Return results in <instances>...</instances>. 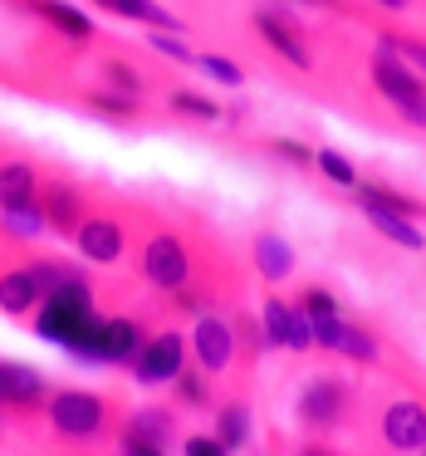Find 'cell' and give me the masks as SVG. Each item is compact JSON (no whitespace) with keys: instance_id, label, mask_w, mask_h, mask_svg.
Returning a JSON list of instances; mask_svg holds the SVG:
<instances>
[{"instance_id":"obj_1","label":"cell","mask_w":426,"mask_h":456,"mask_svg":"<svg viewBox=\"0 0 426 456\" xmlns=\"http://www.w3.org/2000/svg\"><path fill=\"white\" fill-rule=\"evenodd\" d=\"M30 324H35V334H40L44 344H60L69 358L93 363V344H99L103 314H99V289H93L89 270L79 265L69 280H60V285L35 305Z\"/></svg>"},{"instance_id":"obj_2","label":"cell","mask_w":426,"mask_h":456,"mask_svg":"<svg viewBox=\"0 0 426 456\" xmlns=\"http://www.w3.org/2000/svg\"><path fill=\"white\" fill-rule=\"evenodd\" d=\"M54 442L64 446H99L113 442L123 422V403L118 393H99V387H50V403H44Z\"/></svg>"},{"instance_id":"obj_3","label":"cell","mask_w":426,"mask_h":456,"mask_svg":"<svg viewBox=\"0 0 426 456\" xmlns=\"http://www.w3.org/2000/svg\"><path fill=\"white\" fill-rule=\"evenodd\" d=\"M353 403H358V387L343 373H314L294 397V422L309 436H334L353 417Z\"/></svg>"},{"instance_id":"obj_4","label":"cell","mask_w":426,"mask_h":456,"mask_svg":"<svg viewBox=\"0 0 426 456\" xmlns=\"http://www.w3.org/2000/svg\"><path fill=\"white\" fill-rule=\"evenodd\" d=\"M367 79H373V89L397 109V118L426 133V79L412 74V64H406L392 45H377V54L367 60Z\"/></svg>"},{"instance_id":"obj_5","label":"cell","mask_w":426,"mask_h":456,"mask_svg":"<svg viewBox=\"0 0 426 456\" xmlns=\"http://www.w3.org/2000/svg\"><path fill=\"white\" fill-rule=\"evenodd\" d=\"M138 275L148 280L152 289L172 295V289H181L191 275H197V256H191V246L177 236V231H152V236L138 246Z\"/></svg>"},{"instance_id":"obj_6","label":"cell","mask_w":426,"mask_h":456,"mask_svg":"<svg viewBox=\"0 0 426 456\" xmlns=\"http://www.w3.org/2000/svg\"><path fill=\"white\" fill-rule=\"evenodd\" d=\"M69 240H74V250H79L89 265H118L123 250H128V221H123L118 211L89 207Z\"/></svg>"},{"instance_id":"obj_7","label":"cell","mask_w":426,"mask_h":456,"mask_svg":"<svg viewBox=\"0 0 426 456\" xmlns=\"http://www.w3.org/2000/svg\"><path fill=\"white\" fill-rule=\"evenodd\" d=\"M113 442L128 456H162L172 442H177V403L172 407H138L118 422Z\"/></svg>"},{"instance_id":"obj_8","label":"cell","mask_w":426,"mask_h":456,"mask_svg":"<svg viewBox=\"0 0 426 456\" xmlns=\"http://www.w3.org/2000/svg\"><path fill=\"white\" fill-rule=\"evenodd\" d=\"M187 354L197 358L211 378L226 373V368L236 363V324H230V314H221V309H201L197 329L187 334Z\"/></svg>"},{"instance_id":"obj_9","label":"cell","mask_w":426,"mask_h":456,"mask_svg":"<svg viewBox=\"0 0 426 456\" xmlns=\"http://www.w3.org/2000/svg\"><path fill=\"white\" fill-rule=\"evenodd\" d=\"M40 211H44V231L69 240L74 226L84 221V211H89V197H84V187L69 182L64 172H44L40 177Z\"/></svg>"},{"instance_id":"obj_10","label":"cell","mask_w":426,"mask_h":456,"mask_svg":"<svg viewBox=\"0 0 426 456\" xmlns=\"http://www.w3.org/2000/svg\"><path fill=\"white\" fill-rule=\"evenodd\" d=\"M250 25H255V35H260V40H265L285 64H294V69H314V54H309L304 25H299L294 15L285 11V5H260V11L250 15Z\"/></svg>"},{"instance_id":"obj_11","label":"cell","mask_w":426,"mask_h":456,"mask_svg":"<svg viewBox=\"0 0 426 456\" xmlns=\"http://www.w3.org/2000/svg\"><path fill=\"white\" fill-rule=\"evenodd\" d=\"M187 363V334L181 329H157V334L142 338L138 358H133V378L142 387H157V383H172V373Z\"/></svg>"},{"instance_id":"obj_12","label":"cell","mask_w":426,"mask_h":456,"mask_svg":"<svg viewBox=\"0 0 426 456\" xmlns=\"http://www.w3.org/2000/svg\"><path fill=\"white\" fill-rule=\"evenodd\" d=\"M50 378L40 373L35 363H20V358H0V407L5 412H44V403H50Z\"/></svg>"},{"instance_id":"obj_13","label":"cell","mask_w":426,"mask_h":456,"mask_svg":"<svg viewBox=\"0 0 426 456\" xmlns=\"http://www.w3.org/2000/svg\"><path fill=\"white\" fill-rule=\"evenodd\" d=\"M142 338H148V319L138 314H109L99 324V344H93V363L103 368H128L138 358Z\"/></svg>"},{"instance_id":"obj_14","label":"cell","mask_w":426,"mask_h":456,"mask_svg":"<svg viewBox=\"0 0 426 456\" xmlns=\"http://www.w3.org/2000/svg\"><path fill=\"white\" fill-rule=\"evenodd\" d=\"M382 446L392 452H422L426 446V403L422 397H397L382 407Z\"/></svg>"},{"instance_id":"obj_15","label":"cell","mask_w":426,"mask_h":456,"mask_svg":"<svg viewBox=\"0 0 426 456\" xmlns=\"http://www.w3.org/2000/svg\"><path fill=\"white\" fill-rule=\"evenodd\" d=\"M40 177L44 167L35 158H0V211L35 207L40 201Z\"/></svg>"},{"instance_id":"obj_16","label":"cell","mask_w":426,"mask_h":456,"mask_svg":"<svg viewBox=\"0 0 426 456\" xmlns=\"http://www.w3.org/2000/svg\"><path fill=\"white\" fill-rule=\"evenodd\" d=\"M25 11L40 15L54 35H64V40H74V45L93 40V20L79 11V5H69V0H25Z\"/></svg>"},{"instance_id":"obj_17","label":"cell","mask_w":426,"mask_h":456,"mask_svg":"<svg viewBox=\"0 0 426 456\" xmlns=\"http://www.w3.org/2000/svg\"><path fill=\"white\" fill-rule=\"evenodd\" d=\"M40 299H44V289L35 285L30 265H5V270H0V314L30 319Z\"/></svg>"},{"instance_id":"obj_18","label":"cell","mask_w":426,"mask_h":456,"mask_svg":"<svg viewBox=\"0 0 426 456\" xmlns=\"http://www.w3.org/2000/svg\"><path fill=\"white\" fill-rule=\"evenodd\" d=\"M250 260H255L260 280H269V285H279V280L294 275V246H289L279 231H255V240H250Z\"/></svg>"},{"instance_id":"obj_19","label":"cell","mask_w":426,"mask_h":456,"mask_svg":"<svg viewBox=\"0 0 426 456\" xmlns=\"http://www.w3.org/2000/svg\"><path fill=\"white\" fill-rule=\"evenodd\" d=\"M353 201H358L363 211H392V216H406V221H422V216H426V201L406 197V191L387 187V182H363V177H358Z\"/></svg>"},{"instance_id":"obj_20","label":"cell","mask_w":426,"mask_h":456,"mask_svg":"<svg viewBox=\"0 0 426 456\" xmlns=\"http://www.w3.org/2000/svg\"><path fill=\"white\" fill-rule=\"evenodd\" d=\"M79 109L93 113V118L103 123H118V128H133V123H142V99H133V94H118V89H89L79 94Z\"/></svg>"},{"instance_id":"obj_21","label":"cell","mask_w":426,"mask_h":456,"mask_svg":"<svg viewBox=\"0 0 426 456\" xmlns=\"http://www.w3.org/2000/svg\"><path fill=\"white\" fill-rule=\"evenodd\" d=\"M89 5L118 15V20H138V25H148V30H177L181 35V20L172 11H162L157 0H89Z\"/></svg>"},{"instance_id":"obj_22","label":"cell","mask_w":426,"mask_h":456,"mask_svg":"<svg viewBox=\"0 0 426 456\" xmlns=\"http://www.w3.org/2000/svg\"><path fill=\"white\" fill-rule=\"evenodd\" d=\"M172 403H177V407H191V412H206V407L216 403L206 368H201V363H181L177 373H172Z\"/></svg>"},{"instance_id":"obj_23","label":"cell","mask_w":426,"mask_h":456,"mask_svg":"<svg viewBox=\"0 0 426 456\" xmlns=\"http://www.w3.org/2000/svg\"><path fill=\"white\" fill-rule=\"evenodd\" d=\"M216 436H221V446L226 452H245L250 446V403L245 397H226V403L216 407Z\"/></svg>"},{"instance_id":"obj_24","label":"cell","mask_w":426,"mask_h":456,"mask_svg":"<svg viewBox=\"0 0 426 456\" xmlns=\"http://www.w3.org/2000/svg\"><path fill=\"white\" fill-rule=\"evenodd\" d=\"M167 109H172V118H191V123H221L226 118V103L206 99V94H197V89H172Z\"/></svg>"},{"instance_id":"obj_25","label":"cell","mask_w":426,"mask_h":456,"mask_svg":"<svg viewBox=\"0 0 426 456\" xmlns=\"http://www.w3.org/2000/svg\"><path fill=\"white\" fill-rule=\"evenodd\" d=\"M363 216H367V226H373L382 240H392V246H402V250H422L426 246V236L406 216H392V211H363Z\"/></svg>"},{"instance_id":"obj_26","label":"cell","mask_w":426,"mask_h":456,"mask_svg":"<svg viewBox=\"0 0 426 456\" xmlns=\"http://www.w3.org/2000/svg\"><path fill=\"white\" fill-rule=\"evenodd\" d=\"M99 84H103V89H118V94H133V99L148 94V79H142L128 60H118V54H103V60H99Z\"/></svg>"},{"instance_id":"obj_27","label":"cell","mask_w":426,"mask_h":456,"mask_svg":"<svg viewBox=\"0 0 426 456\" xmlns=\"http://www.w3.org/2000/svg\"><path fill=\"white\" fill-rule=\"evenodd\" d=\"M289 319H294V305L279 295H265V305H260V329H265V348H285L289 338Z\"/></svg>"},{"instance_id":"obj_28","label":"cell","mask_w":426,"mask_h":456,"mask_svg":"<svg viewBox=\"0 0 426 456\" xmlns=\"http://www.w3.org/2000/svg\"><path fill=\"white\" fill-rule=\"evenodd\" d=\"M314 167L324 172V177L334 182V187H343V191H353V187H358V167L343 158V152H334V148H318V152H314Z\"/></svg>"},{"instance_id":"obj_29","label":"cell","mask_w":426,"mask_h":456,"mask_svg":"<svg viewBox=\"0 0 426 456\" xmlns=\"http://www.w3.org/2000/svg\"><path fill=\"white\" fill-rule=\"evenodd\" d=\"M294 305L304 309L309 319H328V314H343V305H338V295L328 285H304L294 295Z\"/></svg>"},{"instance_id":"obj_30","label":"cell","mask_w":426,"mask_h":456,"mask_svg":"<svg viewBox=\"0 0 426 456\" xmlns=\"http://www.w3.org/2000/svg\"><path fill=\"white\" fill-rule=\"evenodd\" d=\"M148 50L162 54V60H172V64H197V50H191L177 30H148Z\"/></svg>"},{"instance_id":"obj_31","label":"cell","mask_w":426,"mask_h":456,"mask_svg":"<svg viewBox=\"0 0 426 456\" xmlns=\"http://www.w3.org/2000/svg\"><path fill=\"white\" fill-rule=\"evenodd\" d=\"M191 69H201L206 79L226 84V89H240V84H245V69H240L236 60H226V54H197V64H191Z\"/></svg>"},{"instance_id":"obj_32","label":"cell","mask_w":426,"mask_h":456,"mask_svg":"<svg viewBox=\"0 0 426 456\" xmlns=\"http://www.w3.org/2000/svg\"><path fill=\"white\" fill-rule=\"evenodd\" d=\"M265 148H269V158L289 162V167H299V172L314 167V148H309V142H299V138H269Z\"/></svg>"},{"instance_id":"obj_33","label":"cell","mask_w":426,"mask_h":456,"mask_svg":"<svg viewBox=\"0 0 426 456\" xmlns=\"http://www.w3.org/2000/svg\"><path fill=\"white\" fill-rule=\"evenodd\" d=\"M181 452H191V456H226V446H221L216 432H191V436H181Z\"/></svg>"},{"instance_id":"obj_34","label":"cell","mask_w":426,"mask_h":456,"mask_svg":"<svg viewBox=\"0 0 426 456\" xmlns=\"http://www.w3.org/2000/svg\"><path fill=\"white\" fill-rule=\"evenodd\" d=\"M373 5H382V11H406V0H373Z\"/></svg>"},{"instance_id":"obj_35","label":"cell","mask_w":426,"mask_h":456,"mask_svg":"<svg viewBox=\"0 0 426 456\" xmlns=\"http://www.w3.org/2000/svg\"><path fill=\"white\" fill-rule=\"evenodd\" d=\"M0 427H5V407H0Z\"/></svg>"},{"instance_id":"obj_36","label":"cell","mask_w":426,"mask_h":456,"mask_svg":"<svg viewBox=\"0 0 426 456\" xmlns=\"http://www.w3.org/2000/svg\"><path fill=\"white\" fill-rule=\"evenodd\" d=\"M334 5H343V0H334Z\"/></svg>"},{"instance_id":"obj_37","label":"cell","mask_w":426,"mask_h":456,"mask_svg":"<svg viewBox=\"0 0 426 456\" xmlns=\"http://www.w3.org/2000/svg\"><path fill=\"white\" fill-rule=\"evenodd\" d=\"M0 240H5V231H0Z\"/></svg>"},{"instance_id":"obj_38","label":"cell","mask_w":426,"mask_h":456,"mask_svg":"<svg viewBox=\"0 0 426 456\" xmlns=\"http://www.w3.org/2000/svg\"><path fill=\"white\" fill-rule=\"evenodd\" d=\"M422 452H426V446H422Z\"/></svg>"}]
</instances>
